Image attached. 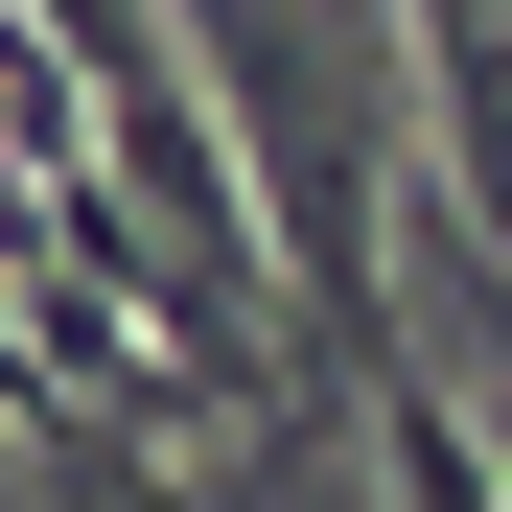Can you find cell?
Masks as SVG:
<instances>
[]
</instances>
